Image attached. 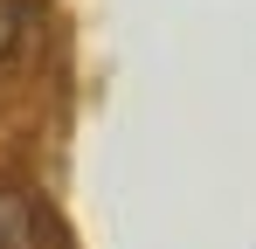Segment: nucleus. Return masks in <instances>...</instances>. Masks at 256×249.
I'll return each mask as SVG.
<instances>
[{
    "label": "nucleus",
    "mask_w": 256,
    "mask_h": 249,
    "mask_svg": "<svg viewBox=\"0 0 256 249\" xmlns=\"http://www.w3.org/2000/svg\"><path fill=\"white\" fill-rule=\"evenodd\" d=\"M0 249H48V222L42 208L14 187H0Z\"/></svg>",
    "instance_id": "obj_1"
},
{
    "label": "nucleus",
    "mask_w": 256,
    "mask_h": 249,
    "mask_svg": "<svg viewBox=\"0 0 256 249\" xmlns=\"http://www.w3.org/2000/svg\"><path fill=\"white\" fill-rule=\"evenodd\" d=\"M35 7H42V0H0V62L21 56V42L35 28Z\"/></svg>",
    "instance_id": "obj_2"
}]
</instances>
